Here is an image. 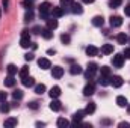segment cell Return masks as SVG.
<instances>
[{
  "mask_svg": "<svg viewBox=\"0 0 130 128\" xmlns=\"http://www.w3.org/2000/svg\"><path fill=\"white\" fill-rule=\"evenodd\" d=\"M50 11H52V5H50V2H42V3L39 5V17H41V18L47 20Z\"/></svg>",
  "mask_w": 130,
  "mask_h": 128,
  "instance_id": "obj_1",
  "label": "cell"
},
{
  "mask_svg": "<svg viewBox=\"0 0 130 128\" xmlns=\"http://www.w3.org/2000/svg\"><path fill=\"white\" fill-rule=\"evenodd\" d=\"M20 45H21L23 48H29V47L32 45V42H30V33H29V30H23V33H21V41H20Z\"/></svg>",
  "mask_w": 130,
  "mask_h": 128,
  "instance_id": "obj_2",
  "label": "cell"
},
{
  "mask_svg": "<svg viewBox=\"0 0 130 128\" xmlns=\"http://www.w3.org/2000/svg\"><path fill=\"white\" fill-rule=\"evenodd\" d=\"M50 14H52V17H55V18H61L65 14V11H64L62 6H53L52 11H50Z\"/></svg>",
  "mask_w": 130,
  "mask_h": 128,
  "instance_id": "obj_3",
  "label": "cell"
},
{
  "mask_svg": "<svg viewBox=\"0 0 130 128\" xmlns=\"http://www.w3.org/2000/svg\"><path fill=\"white\" fill-rule=\"evenodd\" d=\"M124 63V56L123 54H115L113 57H112V65L115 66V68H121Z\"/></svg>",
  "mask_w": 130,
  "mask_h": 128,
  "instance_id": "obj_4",
  "label": "cell"
},
{
  "mask_svg": "<svg viewBox=\"0 0 130 128\" xmlns=\"http://www.w3.org/2000/svg\"><path fill=\"white\" fill-rule=\"evenodd\" d=\"M94 92H95V84H94V83H88V84L83 88V95L85 96L94 95Z\"/></svg>",
  "mask_w": 130,
  "mask_h": 128,
  "instance_id": "obj_5",
  "label": "cell"
},
{
  "mask_svg": "<svg viewBox=\"0 0 130 128\" xmlns=\"http://www.w3.org/2000/svg\"><path fill=\"white\" fill-rule=\"evenodd\" d=\"M52 75H53L55 78H61V77L64 75V68H61V66H53Z\"/></svg>",
  "mask_w": 130,
  "mask_h": 128,
  "instance_id": "obj_6",
  "label": "cell"
},
{
  "mask_svg": "<svg viewBox=\"0 0 130 128\" xmlns=\"http://www.w3.org/2000/svg\"><path fill=\"white\" fill-rule=\"evenodd\" d=\"M83 115H86V113H85V110H77V112L73 115V122H74V124H77V122H82V119H83Z\"/></svg>",
  "mask_w": 130,
  "mask_h": 128,
  "instance_id": "obj_7",
  "label": "cell"
},
{
  "mask_svg": "<svg viewBox=\"0 0 130 128\" xmlns=\"http://www.w3.org/2000/svg\"><path fill=\"white\" fill-rule=\"evenodd\" d=\"M38 65H39V68H41V69H48V68H52L50 60H48V59H45V57H41V59L38 60Z\"/></svg>",
  "mask_w": 130,
  "mask_h": 128,
  "instance_id": "obj_8",
  "label": "cell"
},
{
  "mask_svg": "<svg viewBox=\"0 0 130 128\" xmlns=\"http://www.w3.org/2000/svg\"><path fill=\"white\" fill-rule=\"evenodd\" d=\"M110 84H113V88H121L123 86V78L120 75H113L110 78Z\"/></svg>",
  "mask_w": 130,
  "mask_h": 128,
  "instance_id": "obj_9",
  "label": "cell"
},
{
  "mask_svg": "<svg viewBox=\"0 0 130 128\" xmlns=\"http://www.w3.org/2000/svg\"><path fill=\"white\" fill-rule=\"evenodd\" d=\"M121 24H123V18H121V17L115 15V17L110 18V26H112V27H120Z\"/></svg>",
  "mask_w": 130,
  "mask_h": 128,
  "instance_id": "obj_10",
  "label": "cell"
},
{
  "mask_svg": "<svg viewBox=\"0 0 130 128\" xmlns=\"http://www.w3.org/2000/svg\"><path fill=\"white\" fill-rule=\"evenodd\" d=\"M86 54H88L89 57L97 56L98 54V48L97 47H94V45H88V47H86Z\"/></svg>",
  "mask_w": 130,
  "mask_h": 128,
  "instance_id": "obj_11",
  "label": "cell"
},
{
  "mask_svg": "<svg viewBox=\"0 0 130 128\" xmlns=\"http://www.w3.org/2000/svg\"><path fill=\"white\" fill-rule=\"evenodd\" d=\"M61 107H62L61 101H58L56 98H53V101L50 102V109H52L53 112H59V110H61Z\"/></svg>",
  "mask_w": 130,
  "mask_h": 128,
  "instance_id": "obj_12",
  "label": "cell"
},
{
  "mask_svg": "<svg viewBox=\"0 0 130 128\" xmlns=\"http://www.w3.org/2000/svg\"><path fill=\"white\" fill-rule=\"evenodd\" d=\"M48 94L52 96V99H53V98H59V96H61V88H59V86H53Z\"/></svg>",
  "mask_w": 130,
  "mask_h": 128,
  "instance_id": "obj_13",
  "label": "cell"
},
{
  "mask_svg": "<svg viewBox=\"0 0 130 128\" xmlns=\"http://www.w3.org/2000/svg\"><path fill=\"white\" fill-rule=\"evenodd\" d=\"M98 84H100V86H109V84H110V78H109V75H100V78H98Z\"/></svg>",
  "mask_w": 130,
  "mask_h": 128,
  "instance_id": "obj_14",
  "label": "cell"
},
{
  "mask_svg": "<svg viewBox=\"0 0 130 128\" xmlns=\"http://www.w3.org/2000/svg\"><path fill=\"white\" fill-rule=\"evenodd\" d=\"M92 24H94L95 27H101V26L104 24V18H103L101 15H97V17H94V18H92Z\"/></svg>",
  "mask_w": 130,
  "mask_h": 128,
  "instance_id": "obj_15",
  "label": "cell"
},
{
  "mask_svg": "<svg viewBox=\"0 0 130 128\" xmlns=\"http://www.w3.org/2000/svg\"><path fill=\"white\" fill-rule=\"evenodd\" d=\"M117 41H118V44H127L129 42V36L126 35V33H120V35H117Z\"/></svg>",
  "mask_w": 130,
  "mask_h": 128,
  "instance_id": "obj_16",
  "label": "cell"
},
{
  "mask_svg": "<svg viewBox=\"0 0 130 128\" xmlns=\"http://www.w3.org/2000/svg\"><path fill=\"white\" fill-rule=\"evenodd\" d=\"M101 53H103V54H110V53H113V45H112V44H104V45L101 47Z\"/></svg>",
  "mask_w": 130,
  "mask_h": 128,
  "instance_id": "obj_17",
  "label": "cell"
},
{
  "mask_svg": "<svg viewBox=\"0 0 130 128\" xmlns=\"http://www.w3.org/2000/svg\"><path fill=\"white\" fill-rule=\"evenodd\" d=\"M70 72H71L73 75H79V74H82V72H83V69H82V66H80V65H73V66L70 68Z\"/></svg>",
  "mask_w": 130,
  "mask_h": 128,
  "instance_id": "obj_18",
  "label": "cell"
},
{
  "mask_svg": "<svg viewBox=\"0 0 130 128\" xmlns=\"http://www.w3.org/2000/svg\"><path fill=\"white\" fill-rule=\"evenodd\" d=\"M47 27H48V29H52V30H53V29H56V27H58V20H56L55 17L48 18V20H47Z\"/></svg>",
  "mask_w": 130,
  "mask_h": 128,
  "instance_id": "obj_19",
  "label": "cell"
},
{
  "mask_svg": "<svg viewBox=\"0 0 130 128\" xmlns=\"http://www.w3.org/2000/svg\"><path fill=\"white\" fill-rule=\"evenodd\" d=\"M23 84H24L26 88H32L33 84H35V78L30 77V75H27L26 78H23Z\"/></svg>",
  "mask_w": 130,
  "mask_h": 128,
  "instance_id": "obj_20",
  "label": "cell"
},
{
  "mask_svg": "<svg viewBox=\"0 0 130 128\" xmlns=\"http://www.w3.org/2000/svg\"><path fill=\"white\" fill-rule=\"evenodd\" d=\"M117 104L120 105V107H126V105H129V102H127V98L123 95L117 96Z\"/></svg>",
  "mask_w": 130,
  "mask_h": 128,
  "instance_id": "obj_21",
  "label": "cell"
},
{
  "mask_svg": "<svg viewBox=\"0 0 130 128\" xmlns=\"http://www.w3.org/2000/svg\"><path fill=\"white\" fill-rule=\"evenodd\" d=\"M71 8H73V9H71V11H73V14H79V15H80V14L83 12V9H82V5H80V3H73V5H71Z\"/></svg>",
  "mask_w": 130,
  "mask_h": 128,
  "instance_id": "obj_22",
  "label": "cell"
},
{
  "mask_svg": "<svg viewBox=\"0 0 130 128\" xmlns=\"http://www.w3.org/2000/svg\"><path fill=\"white\" fill-rule=\"evenodd\" d=\"M18 75H20V78L23 80V78H26L27 75H29V66H21V69L18 71Z\"/></svg>",
  "mask_w": 130,
  "mask_h": 128,
  "instance_id": "obj_23",
  "label": "cell"
},
{
  "mask_svg": "<svg viewBox=\"0 0 130 128\" xmlns=\"http://www.w3.org/2000/svg\"><path fill=\"white\" fill-rule=\"evenodd\" d=\"M5 86H8V88H12L14 84H15V78H14V75H8L6 78H5Z\"/></svg>",
  "mask_w": 130,
  "mask_h": 128,
  "instance_id": "obj_24",
  "label": "cell"
},
{
  "mask_svg": "<svg viewBox=\"0 0 130 128\" xmlns=\"http://www.w3.org/2000/svg\"><path fill=\"white\" fill-rule=\"evenodd\" d=\"M94 112H95V102H89L86 105V109H85V113L86 115H92Z\"/></svg>",
  "mask_w": 130,
  "mask_h": 128,
  "instance_id": "obj_25",
  "label": "cell"
},
{
  "mask_svg": "<svg viewBox=\"0 0 130 128\" xmlns=\"http://www.w3.org/2000/svg\"><path fill=\"white\" fill-rule=\"evenodd\" d=\"M17 124H18V121H17L15 118H9V119H6V121H5V124H3V125H5V127H15Z\"/></svg>",
  "mask_w": 130,
  "mask_h": 128,
  "instance_id": "obj_26",
  "label": "cell"
},
{
  "mask_svg": "<svg viewBox=\"0 0 130 128\" xmlns=\"http://www.w3.org/2000/svg\"><path fill=\"white\" fill-rule=\"evenodd\" d=\"M41 35L45 38V39H52V36H53V32H52V29H42V32H41Z\"/></svg>",
  "mask_w": 130,
  "mask_h": 128,
  "instance_id": "obj_27",
  "label": "cell"
},
{
  "mask_svg": "<svg viewBox=\"0 0 130 128\" xmlns=\"http://www.w3.org/2000/svg\"><path fill=\"white\" fill-rule=\"evenodd\" d=\"M56 124H58V127H59V128H65V127H68V125H70V122H68L65 118H59Z\"/></svg>",
  "mask_w": 130,
  "mask_h": 128,
  "instance_id": "obj_28",
  "label": "cell"
},
{
  "mask_svg": "<svg viewBox=\"0 0 130 128\" xmlns=\"http://www.w3.org/2000/svg\"><path fill=\"white\" fill-rule=\"evenodd\" d=\"M44 92H45V86H44L42 83H41V84H36V86H35V94H38V95H42Z\"/></svg>",
  "mask_w": 130,
  "mask_h": 128,
  "instance_id": "obj_29",
  "label": "cell"
},
{
  "mask_svg": "<svg viewBox=\"0 0 130 128\" xmlns=\"http://www.w3.org/2000/svg\"><path fill=\"white\" fill-rule=\"evenodd\" d=\"M6 71H8V74H9V75H15V74H17V66H15V65H8V68H6Z\"/></svg>",
  "mask_w": 130,
  "mask_h": 128,
  "instance_id": "obj_30",
  "label": "cell"
},
{
  "mask_svg": "<svg viewBox=\"0 0 130 128\" xmlns=\"http://www.w3.org/2000/svg\"><path fill=\"white\" fill-rule=\"evenodd\" d=\"M9 109H11V107H9V104H8V102H5V101H3V102L0 104V113H8V112H9Z\"/></svg>",
  "mask_w": 130,
  "mask_h": 128,
  "instance_id": "obj_31",
  "label": "cell"
},
{
  "mask_svg": "<svg viewBox=\"0 0 130 128\" xmlns=\"http://www.w3.org/2000/svg\"><path fill=\"white\" fill-rule=\"evenodd\" d=\"M100 75H110V68L109 66H101L100 68Z\"/></svg>",
  "mask_w": 130,
  "mask_h": 128,
  "instance_id": "obj_32",
  "label": "cell"
},
{
  "mask_svg": "<svg viewBox=\"0 0 130 128\" xmlns=\"http://www.w3.org/2000/svg\"><path fill=\"white\" fill-rule=\"evenodd\" d=\"M97 69H98V65L97 63H94V62H91V63H88V69L86 71H91V72H97Z\"/></svg>",
  "mask_w": 130,
  "mask_h": 128,
  "instance_id": "obj_33",
  "label": "cell"
},
{
  "mask_svg": "<svg viewBox=\"0 0 130 128\" xmlns=\"http://www.w3.org/2000/svg\"><path fill=\"white\" fill-rule=\"evenodd\" d=\"M12 98H14V99H21V98H23V91H20V89L14 91V94H12Z\"/></svg>",
  "mask_w": 130,
  "mask_h": 128,
  "instance_id": "obj_34",
  "label": "cell"
},
{
  "mask_svg": "<svg viewBox=\"0 0 130 128\" xmlns=\"http://www.w3.org/2000/svg\"><path fill=\"white\" fill-rule=\"evenodd\" d=\"M121 2L123 0H109V6L113 9V8H118L120 5H121Z\"/></svg>",
  "mask_w": 130,
  "mask_h": 128,
  "instance_id": "obj_35",
  "label": "cell"
},
{
  "mask_svg": "<svg viewBox=\"0 0 130 128\" xmlns=\"http://www.w3.org/2000/svg\"><path fill=\"white\" fill-rule=\"evenodd\" d=\"M24 20H26V21H32V20H33V12H32V9H29V11L26 12V15H24Z\"/></svg>",
  "mask_w": 130,
  "mask_h": 128,
  "instance_id": "obj_36",
  "label": "cell"
},
{
  "mask_svg": "<svg viewBox=\"0 0 130 128\" xmlns=\"http://www.w3.org/2000/svg\"><path fill=\"white\" fill-rule=\"evenodd\" d=\"M74 3V0H61V6L62 8H68V6H71Z\"/></svg>",
  "mask_w": 130,
  "mask_h": 128,
  "instance_id": "obj_37",
  "label": "cell"
},
{
  "mask_svg": "<svg viewBox=\"0 0 130 128\" xmlns=\"http://www.w3.org/2000/svg\"><path fill=\"white\" fill-rule=\"evenodd\" d=\"M61 41H62V42H64V44H70V41H71V38H70V35H62V36H61Z\"/></svg>",
  "mask_w": 130,
  "mask_h": 128,
  "instance_id": "obj_38",
  "label": "cell"
},
{
  "mask_svg": "<svg viewBox=\"0 0 130 128\" xmlns=\"http://www.w3.org/2000/svg\"><path fill=\"white\" fill-rule=\"evenodd\" d=\"M23 5H24V6H26V8H27V9H32V0H24V2H23Z\"/></svg>",
  "mask_w": 130,
  "mask_h": 128,
  "instance_id": "obj_39",
  "label": "cell"
},
{
  "mask_svg": "<svg viewBox=\"0 0 130 128\" xmlns=\"http://www.w3.org/2000/svg\"><path fill=\"white\" fill-rule=\"evenodd\" d=\"M123 56H124L126 59H130V47H129V48H126V50H124V53H123Z\"/></svg>",
  "mask_w": 130,
  "mask_h": 128,
  "instance_id": "obj_40",
  "label": "cell"
},
{
  "mask_svg": "<svg viewBox=\"0 0 130 128\" xmlns=\"http://www.w3.org/2000/svg\"><path fill=\"white\" fill-rule=\"evenodd\" d=\"M24 59H26V60H29V62L33 60V53H27V54H24Z\"/></svg>",
  "mask_w": 130,
  "mask_h": 128,
  "instance_id": "obj_41",
  "label": "cell"
},
{
  "mask_svg": "<svg viewBox=\"0 0 130 128\" xmlns=\"http://www.w3.org/2000/svg\"><path fill=\"white\" fill-rule=\"evenodd\" d=\"M6 92H2V91H0V102H3V101H6Z\"/></svg>",
  "mask_w": 130,
  "mask_h": 128,
  "instance_id": "obj_42",
  "label": "cell"
},
{
  "mask_svg": "<svg viewBox=\"0 0 130 128\" xmlns=\"http://www.w3.org/2000/svg\"><path fill=\"white\" fill-rule=\"evenodd\" d=\"M85 75H86V78H88V80H92V77H94V72H91V71H86V72H85Z\"/></svg>",
  "mask_w": 130,
  "mask_h": 128,
  "instance_id": "obj_43",
  "label": "cell"
},
{
  "mask_svg": "<svg viewBox=\"0 0 130 128\" xmlns=\"http://www.w3.org/2000/svg\"><path fill=\"white\" fill-rule=\"evenodd\" d=\"M41 32H42V29H41L39 26H35V27H33V33H36V35H39Z\"/></svg>",
  "mask_w": 130,
  "mask_h": 128,
  "instance_id": "obj_44",
  "label": "cell"
},
{
  "mask_svg": "<svg viewBox=\"0 0 130 128\" xmlns=\"http://www.w3.org/2000/svg\"><path fill=\"white\" fill-rule=\"evenodd\" d=\"M124 12H126V15H127V17H130V5H127V6L124 8Z\"/></svg>",
  "mask_w": 130,
  "mask_h": 128,
  "instance_id": "obj_45",
  "label": "cell"
},
{
  "mask_svg": "<svg viewBox=\"0 0 130 128\" xmlns=\"http://www.w3.org/2000/svg\"><path fill=\"white\" fill-rule=\"evenodd\" d=\"M2 3H3V6H5V9L8 8V3H9V0H2Z\"/></svg>",
  "mask_w": 130,
  "mask_h": 128,
  "instance_id": "obj_46",
  "label": "cell"
},
{
  "mask_svg": "<svg viewBox=\"0 0 130 128\" xmlns=\"http://www.w3.org/2000/svg\"><path fill=\"white\" fill-rule=\"evenodd\" d=\"M30 107H32V109H36V107H38V102H30Z\"/></svg>",
  "mask_w": 130,
  "mask_h": 128,
  "instance_id": "obj_47",
  "label": "cell"
},
{
  "mask_svg": "<svg viewBox=\"0 0 130 128\" xmlns=\"http://www.w3.org/2000/svg\"><path fill=\"white\" fill-rule=\"evenodd\" d=\"M130 124H127V122H121V124H120V127H129Z\"/></svg>",
  "mask_w": 130,
  "mask_h": 128,
  "instance_id": "obj_48",
  "label": "cell"
},
{
  "mask_svg": "<svg viewBox=\"0 0 130 128\" xmlns=\"http://www.w3.org/2000/svg\"><path fill=\"white\" fill-rule=\"evenodd\" d=\"M44 125H45L44 122H36V127H44Z\"/></svg>",
  "mask_w": 130,
  "mask_h": 128,
  "instance_id": "obj_49",
  "label": "cell"
},
{
  "mask_svg": "<svg viewBox=\"0 0 130 128\" xmlns=\"http://www.w3.org/2000/svg\"><path fill=\"white\" fill-rule=\"evenodd\" d=\"M83 3H94V0H82Z\"/></svg>",
  "mask_w": 130,
  "mask_h": 128,
  "instance_id": "obj_50",
  "label": "cell"
},
{
  "mask_svg": "<svg viewBox=\"0 0 130 128\" xmlns=\"http://www.w3.org/2000/svg\"><path fill=\"white\" fill-rule=\"evenodd\" d=\"M129 113H130V105H129Z\"/></svg>",
  "mask_w": 130,
  "mask_h": 128,
  "instance_id": "obj_51",
  "label": "cell"
},
{
  "mask_svg": "<svg viewBox=\"0 0 130 128\" xmlns=\"http://www.w3.org/2000/svg\"><path fill=\"white\" fill-rule=\"evenodd\" d=\"M0 15H2V11H0Z\"/></svg>",
  "mask_w": 130,
  "mask_h": 128,
  "instance_id": "obj_52",
  "label": "cell"
},
{
  "mask_svg": "<svg viewBox=\"0 0 130 128\" xmlns=\"http://www.w3.org/2000/svg\"><path fill=\"white\" fill-rule=\"evenodd\" d=\"M129 42H130V38H129Z\"/></svg>",
  "mask_w": 130,
  "mask_h": 128,
  "instance_id": "obj_53",
  "label": "cell"
}]
</instances>
